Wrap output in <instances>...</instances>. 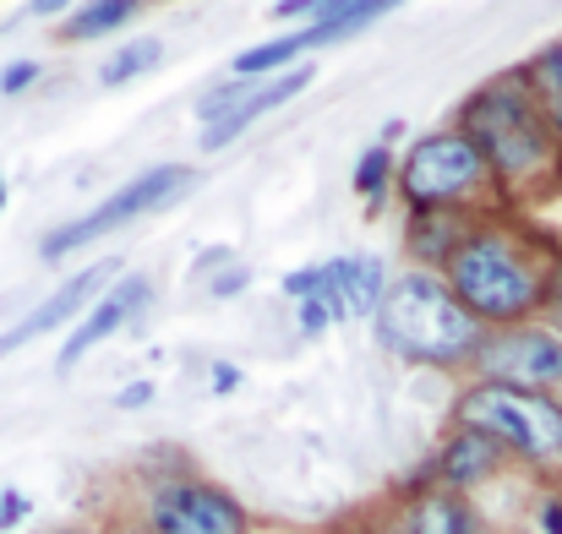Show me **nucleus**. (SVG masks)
Wrapping results in <instances>:
<instances>
[{
	"label": "nucleus",
	"mask_w": 562,
	"mask_h": 534,
	"mask_svg": "<svg viewBox=\"0 0 562 534\" xmlns=\"http://www.w3.org/2000/svg\"><path fill=\"white\" fill-rule=\"evenodd\" d=\"M0 207H5V175H0Z\"/></svg>",
	"instance_id": "72a5a7b5"
},
{
	"label": "nucleus",
	"mask_w": 562,
	"mask_h": 534,
	"mask_svg": "<svg viewBox=\"0 0 562 534\" xmlns=\"http://www.w3.org/2000/svg\"><path fill=\"white\" fill-rule=\"evenodd\" d=\"M470 360L481 365L486 382L547 393L562 382V333H552V328H497L475 344Z\"/></svg>",
	"instance_id": "6e6552de"
},
{
	"label": "nucleus",
	"mask_w": 562,
	"mask_h": 534,
	"mask_svg": "<svg viewBox=\"0 0 562 534\" xmlns=\"http://www.w3.org/2000/svg\"><path fill=\"white\" fill-rule=\"evenodd\" d=\"M181 185H191L187 164H154V170H143L137 180H126L115 196H104L93 213H82V218H71V224H60V229H49L44 246H38V257H44V262H60L66 251H77V246H88V240H104V235H115L121 224L143 218L148 207L170 202Z\"/></svg>",
	"instance_id": "423d86ee"
},
{
	"label": "nucleus",
	"mask_w": 562,
	"mask_h": 534,
	"mask_svg": "<svg viewBox=\"0 0 562 534\" xmlns=\"http://www.w3.org/2000/svg\"><path fill=\"white\" fill-rule=\"evenodd\" d=\"M547 295H558V300H562V257H558V268L547 273Z\"/></svg>",
	"instance_id": "2f4dec72"
},
{
	"label": "nucleus",
	"mask_w": 562,
	"mask_h": 534,
	"mask_svg": "<svg viewBox=\"0 0 562 534\" xmlns=\"http://www.w3.org/2000/svg\"><path fill=\"white\" fill-rule=\"evenodd\" d=\"M541 115H547V126H552V137H558V143H562V110H541Z\"/></svg>",
	"instance_id": "473e14b6"
},
{
	"label": "nucleus",
	"mask_w": 562,
	"mask_h": 534,
	"mask_svg": "<svg viewBox=\"0 0 562 534\" xmlns=\"http://www.w3.org/2000/svg\"><path fill=\"white\" fill-rule=\"evenodd\" d=\"M497 464H503V447L492 442V436H481V431H453L448 436V447H442V458H437V475L448 480V486H475V480H486V475H497Z\"/></svg>",
	"instance_id": "ddd939ff"
},
{
	"label": "nucleus",
	"mask_w": 562,
	"mask_h": 534,
	"mask_svg": "<svg viewBox=\"0 0 562 534\" xmlns=\"http://www.w3.org/2000/svg\"><path fill=\"white\" fill-rule=\"evenodd\" d=\"M486 185H492L486 159H481V148H475L459 126L426 132V137L404 154V164H398V196L409 202V213L464 207V202L481 196Z\"/></svg>",
	"instance_id": "39448f33"
},
{
	"label": "nucleus",
	"mask_w": 562,
	"mask_h": 534,
	"mask_svg": "<svg viewBox=\"0 0 562 534\" xmlns=\"http://www.w3.org/2000/svg\"><path fill=\"white\" fill-rule=\"evenodd\" d=\"M393 5H404V0H356L339 22H328V27H301V33H306V49H323V44H339V38H350V33L372 27L376 16H387Z\"/></svg>",
	"instance_id": "a211bd4d"
},
{
	"label": "nucleus",
	"mask_w": 562,
	"mask_h": 534,
	"mask_svg": "<svg viewBox=\"0 0 562 534\" xmlns=\"http://www.w3.org/2000/svg\"><path fill=\"white\" fill-rule=\"evenodd\" d=\"M317 289H323V268H301L284 279V295H295V300H312Z\"/></svg>",
	"instance_id": "5701e85b"
},
{
	"label": "nucleus",
	"mask_w": 562,
	"mask_h": 534,
	"mask_svg": "<svg viewBox=\"0 0 562 534\" xmlns=\"http://www.w3.org/2000/svg\"><path fill=\"white\" fill-rule=\"evenodd\" d=\"M301 55H306V33H301V27L284 33V38L251 44L246 55H235V82H257V77H268V71H279V66H295Z\"/></svg>",
	"instance_id": "dca6fc26"
},
{
	"label": "nucleus",
	"mask_w": 562,
	"mask_h": 534,
	"mask_svg": "<svg viewBox=\"0 0 562 534\" xmlns=\"http://www.w3.org/2000/svg\"><path fill=\"white\" fill-rule=\"evenodd\" d=\"M148 398H154V387H148V382H132V387H121V393H115V404H121V409H143Z\"/></svg>",
	"instance_id": "bb28decb"
},
{
	"label": "nucleus",
	"mask_w": 562,
	"mask_h": 534,
	"mask_svg": "<svg viewBox=\"0 0 562 534\" xmlns=\"http://www.w3.org/2000/svg\"><path fill=\"white\" fill-rule=\"evenodd\" d=\"M372 317L376 339L404 360H420V365H459L486 339L481 322L448 295L442 273H431V268H409L404 279L382 284V300H376Z\"/></svg>",
	"instance_id": "7ed1b4c3"
},
{
	"label": "nucleus",
	"mask_w": 562,
	"mask_h": 534,
	"mask_svg": "<svg viewBox=\"0 0 562 534\" xmlns=\"http://www.w3.org/2000/svg\"><path fill=\"white\" fill-rule=\"evenodd\" d=\"M459 425L492 436L503 453H519L530 464L562 458V404L552 393L508 387V382H475L459 398Z\"/></svg>",
	"instance_id": "20e7f679"
},
{
	"label": "nucleus",
	"mask_w": 562,
	"mask_h": 534,
	"mask_svg": "<svg viewBox=\"0 0 562 534\" xmlns=\"http://www.w3.org/2000/svg\"><path fill=\"white\" fill-rule=\"evenodd\" d=\"M33 82H38V60H11L0 71V93H27Z\"/></svg>",
	"instance_id": "4be33fe9"
},
{
	"label": "nucleus",
	"mask_w": 562,
	"mask_h": 534,
	"mask_svg": "<svg viewBox=\"0 0 562 534\" xmlns=\"http://www.w3.org/2000/svg\"><path fill=\"white\" fill-rule=\"evenodd\" d=\"M317 300L328 306L334 322L345 317H372L376 300H382V268L372 257H339V262H323V289Z\"/></svg>",
	"instance_id": "f8f14e48"
},
{
	"label": "nucleus",
	"mask_w": 562,
	"mask_h": 534,
	"mask_svg": "<svg viewBox=\"0 0 562 534\" xmlns=\"http://www.w3.org/2000/svg\"><path fill=\"white\" fill-rule=\"evenodd\" d=\"M132 11H137V0H88L82 11H71V16L60 22V38H66V44L104 38V33H115V27H121Z\"/></svg>",
	"instance_id": "f3484780"
},
{
	"label": "nucleus",
	"mask_w": 562,
	"mask_h": 534,
	"mask_svg": "<svg viewBox=\"0 0 562 534\" xmlns=\"http://www.w3.org/2000/svg\"><path fill=\"white\" fill-rule=\"evenodd\" d=\"M246 284H251V273H246V268H229V273H218V279H213L207 289H213V295L224 300V295H240Z\"/></svg>",
	"instance_id": "393cba45"
},
{
	"label": "nucleus",
	"mask_w": 562,
	"mask_h": 534,
	"mask_svg": "<svg viewBox=\"0 0 562 534\" xmlns=\"http://www.w3.org/2000/svg\"><path fill=\"white\" fill-rule=\"evenodd\" d=\"M470 235V218L459 213V207H426V213H415L409 218V251L420 257V268L426 262H448V251L459 246Z\"/></svg>",
	"instance_id": "4468645a"
},
{
	"label": "nucleus",
	"mask_w": 562,
	"mask_h": 534,
	"mask_svg": "<svg viewBox=\"0 0 562 534\" xmlns=\"http://www.w3.org/2000/svg\"><path fill=\"white\" fill-rule=\"evenodd\" d=\"M312 77H317V66H295V71H284V77H273V82H262V88H251V93H240V99L202 132V154H218V148L235 143L246 126H257L268 110H279V104H290L295 93H306Z\"/></svg>",
	"instance_id": "9d476101"
},
{
	"label": "nucleus",
	"mask_w": 562,
	"mask_h": 534,
	"mask_svg": "<svg viewBox=\"0 0 562 534\" xmlns=\"http://www.w3.org/2000/svg\"><path fill=\"white\" fill-rule=\"evenodd\" d=\"M328 322H334V317H328V306H323V300H317V295H312V300H306V306H301V328H306V333H323V328H328Z\"/></svg>",
	"instance_id": "a878e982"
},
{
	"label": "nucleus",
	"mask_w": 562,
	"mask_h": 534,
	"mask_svg": "<svg viewBox=\"0 0 562 534\" xmlns=\"http://www.w3.org/2000/svg\"><path fill=\"white\" fill-rule=\"evenodd\" d=\"M22 519H27V497L22 491H0V530H11Z\"/></svg>",
	"instance_id": "b1692460"
},
{
	"label": "nucleus",
	"mask_w": 562,
	"mask_h": 534,
	"mask_svg": "<svg viewBox=\"0 0 562 534\" xmlns=\"http://www.w3.org/2000/svg\"><path fill=\"white\" fill-rule=\"evenodd\" d=\"M317 5L323 0H273V16H284V22L290 16H317Z\"/></svg>",
	"instance_id": "cd10ccee"
},
{
	"label": "nucleus",
	"mask_w": 562,
	"mask_h": 534,
	"mask_svg": "<svg viewBox=\"0 0 562 534\" xmlns=\"http://www.w3.org/2000/svg\"><path fill=\"white\" fill-rule=\"evenodd\" d=\"M442 284L448 295L486 328H519L530 311L547 306V273L530 257V246L508 229L492 224H470V235L448 251L442 262Z\"/></svg>",
	"instance_id": "f03ea898"
},
{
	"label": "nucleus",
	"mask_w": 562,
	"mask_h": 534,
	"mask_svg": "<svg viewBox=\"0 0 562 534\" xmlns=\"http://www.w3.org/2000/svg\"><path fill=\"white\" fill-rule=\"evenodd\" d=\"M110 279H121V262L110 257V262H93V268H82L77 279H66L38 311H27L16 328H5L0 333V355H11V350H22V344H33V339H44V333H55V328H66L71 317H82L99 295H104V284Z\"/></svg>",
	"instance_id": "1a4fd4ad"
},
{
	"label": "nucleus",
	"mask_w": 562,
	"mask_h": 534,
	"mask_svg": "<svg viewBox=\"0 0 562 534\" xmlns=\"http://www.w3.org/2000/svg\"><path fill=\"white\" fill-rule=\"evenodd\" d=\"M387 175H393V154H387V143H376V148H367V154L356 159V196H367V213H372V218H376V207H382Z\"/></svg>",
	"instance_id": "412c9836"
},
{
	"label": "nucleus",
	"mask_w": 562,
	"mask_h": 534,
	"mask_svg": "<svg viewBox=\"0 0 562 534\" xmlns=\"http://www.w3.org/2000/svg\"><path fill=\"white\" fill-rule=\"evenodd\" d=\"M159 60H165V44H159V38H132V44H121V49L104 60L99 82H104V88H121V82L143 77V71H148V66H159Z\"/></svg>",
	"instance_id": "6ab92c4d"
},
{
	"label": "nucleus",
	"mask_w": 562,
	"mask_h": 534,
	"mask_svg": "<svg viewBox=\"0 0 562 534\" xmlns=\"http://www.w3.org/2000/svg\"><path fill=\"white\" fill-rule=\"evenodd\" d=\"M459 132L481 148L486 159V175L497 180L503 191L514 196H541L562 164V143L552 137L541 104L530 99L525 77H497L486 88H475L464 99V115H459Z\"/></svg>",
	"instance_id": "f257e3e1"
},
{
	"label": "nucleus",
	"mask_w": 562,
	"mask_h": 534,
	"mask_svg": "<svg viewBox=\"0 0 562 534\" xmlns=\"http://www.w3.org/2000/svg\"><path fill=\"white\" fill-rule=\"evenodd\" d=\"M470 508H464V497H453V491H431V497H420L415 508H409V519H404V534H470Z\"/></svg>",
	"instance_id": "2eb2a0df"
},
{
	"label": "nucleus",
	"mask_w": 562,
	"mask_h": 534,
	"mask_svg": "<svg viewBox=\"0 0 562 534\" xmlns=\"http://www.w3.org/2000/svg\"><path fill=\"white\" fill-rule=\"evenodd\" d=\"M143 300H148V279H121L115 289H104V295H99V306H93V311L77 322V333L60 344V360H55V365H60V371H71V365L88 355L93 344H104L110 333H121Z\"/></svg>",
	"instance_id": "9b49d317"
},
{
	"label": "nucleus",
	"mask_w": 562,
	"mask_h": 534,
	"mask_svg": "<svg viewBox=\"0 0 562 534\" xmlns=\"http://www.w3.org/2000/svg\"><path fill=\"white\" fill-rule=\"evenodd\" d=\"M541 534H562V502H547V508H541Z\"/></svg>",
	"instance_id": "c85d7f7f"
},
{
	"label": "nucleus",
	"mask_w": 562,
	"mask_h": 534,
	"mask_svg": "<svg viewBox=\"0 0 562 534\" xmlns=\"http://www.w3.org/2000/svg\"><path fill=\"white\" fill-rule=\"evenodd\" d=\"M519 77H525V88H530V99H536L541 110H562V38L552 49H541Z\"/></svg>",
	"instance_id": "aec40b11"
},
{
	"label": "nucleus",
	"mask_w": 562,
	"mask_h": 534,
	"mask_svg": "<svg viewBox=\"0 0 562 534\" xmlns=\"http://www.w3.org/2000/svg\"><path fill=\"white\" fill-rule=\"evenodd\" d=\"M213 387L229 393V387H235V365H213Z\"/></svg>",
	"instance_id": "7c9ffc66"
},
{
	"label": "nucleus",
	"mask_w": 562,
	"mask_h": 534,
	"mask_svg": "<svg viewBox=\"0 0 562 534\" xmlns=\"http://www.w3.org/2000/svg\"><path fill=\"white\" fill-rule=\"evenodd\" d=\"M71 0H27V16H60Z\"/></svg>",
	"instance_id": "c756f323"
},
{
	"label": "nucleus",
	"mask_w": 562,
	"mask_h": 534,
	"mask_svg": "<svg viewBox=\"0 0 562 534\" xmlns=\"http://www.w3.org/2000/svg\"><path fill=\"white\" fill-rule=\"evenodd\" d=\"M148 534H251V519L207 480H159L148 491Z\"/></svg>",
	"instance_id": "0eeeda50"
}]
</instances>
